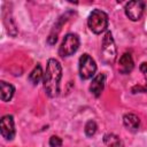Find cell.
<instances>
[{
    "instance_id": "6da1fadb",
    "label": "cell",
    "mask_w": 147,
    "mask_h": 147,
    "mask_svg": "<svg viewBox=\"0 0 147 147\" xmlns=\"http://www.w3.org/2000/svg\"><path fill=\"white\" fill-rule=\"evenodd\" d=\"M62 78V67L56 59H49L44 72L42 86L49 98H56L60 94V83Z\"/></svg>"
},
{
    "instance_id": "7a4b0ae2",
    "label": "cell",
    "mask_w": 147,
    "mask_h": 147,
    "mask_svg": "<svg viewBox=\"0 0 147 147\" xmlns=\"http://www.w3.org/2000/svg\"><path fill=\"white\" fill-rule=\"evenodd\" d=\"M108 22H109L108 15L101 9L92 10V13L87 18V25L90 30L95 34H100L105 32L108 28Z\"/></svg>"
},
{
    "instance_id": "3957f363",
    "label": "cell",
    "mask_w": 147,
    "mask_h": 147,
    "mask_svg": "<svg viewBox=\"0 0 147 147\" xmlns=\"http://www.w3.org/2000/svg\"><path fill=\"white\" fill-rule=\"evenodd\" d=\"M117 57V48L110 31H107L101 42V59L107 64H113Z\"/></svg>"
},
{
    "instance_id": "277c9868",
    "label": "cell",
    "mask_w": 147,
    "mask_h": 147,
    "mask_svg": "<svg viewBox=\"0 0 147 147\" xmlns=\"http://www.w3.org/2000/svg\"><path fill=\"white\" fill-rule=\"evenodd\" d=\"M79 47V37L76 33H67L59 48V54L62 57L70 56L77 52Z\"/></svg>"
},
{
    "instance_id": "5b68a950",
    "label": "cell",
    "mask_w": 147,
    "mask_h": 147,
    "mask_svg": "<svg viewBox=\"0 0 147 147\" xmlns=\"http://www.w3.org/2000/svg\"><path fill=\"white\" fill-rule=\"evenodd\" d=\"M96 71V63L95 61L88 55L83 54L79 57V76L82 79H90L94 76Z\"/></svg>"
},
{
    "instance_id": "8992f818",
    "label": "cell",
    "mask_w": 147,
    "mask_h": 147,
    "mask_svg": "<svg viewBox=\"0 0 147 147\" xmlns=\"http://www.w3.org/2000/svg\"><path fill=\"white\" fill-rule=\"evenodd\" d=\"M145 7H146V5L144 1H138V0L129 1L124 8L125 15L133 22L139 21L145 13Z\"/></svg>"
},
{
    "instance_id": "52a82bcc",
    "label": "cell",
    "mask_w": 147,
    "mask_h": 147,
    "mask_svg": "<svg viewBox=\"0 0 147 147\" xmlns=\"http://www.w3.org/2000/svg\"><path fill=\"white\" fill-rule=\"evenodd\" d=\"M0 131L1 134L5 139L7 140H13L15 137V122L14 117L11 115H5L1 117L0 121Z\"/></svg>"
},
{
    "instance_id": "ba28073f",
    "label": "cell",
    "mask_w": 147,
    "mask_h": 147,
    "mask_svg": "<svg viewBox=\"0 0 147 147\" xmlns=\"http://www.w3.org/2000/svg\"><path fill=\"white\" fill-rule=\"evenodd\" d=\"M106 85V75L105 74H98L96 76L93 77L91 85H90V92L95 96L99 98L105 88Z\"/></svg>"
},
{
    "instance_id": "9c48e42d",
    "label": "cell",
    "mask_w": 147,
    "mask_h": 147,
    "mask_svg": "<svg viewBox=\"0 0 147 147\" xmlns=\"http://www.w3.org/2000/svg\"><path fill=\"white\" fill-rule=\"evenodd\" d=\"M134 68V62L132 59V55L130 53H124L118 61V70L121 74L126 75L130 74Z\"/></svg>"
},
{
    "instance_id": "30bf717a",
    "label": "cell",
    "mask_w": 147,
    "mask_h": 147,
    "mask_svg": "<svg viewBox=\"0 0 147 147\" xmlns=\"http://www.w3.org/2000/svg\"><path fill=\"white\" fill-rule=\"evenodd\" d=\"M69 14H70V13H65L64 15H62V16L59 18V21L56 22V24L54 25V29L52 30L49 37L47 38V42H48L49 45H54V44L56 42V40H57V34H59V32H60V30H61V26H62L63 23H65V22L68 21V18H69L68 15H69Z\"/></svg>"
},
{
    "instance_id": "8fae6325",
    "label": "cell",
    "mask_w": 147,
    "mask_h": 147,
    "mask_svg": "<svg viewBox=\"0 0 147 147\" xmlns=\"http://www.w3.org/2000/svg\"><path fill=\"white\" fill-rule=\"evenodd\" d=\"M123 124L125 125V127L132 132L137 131L139 129V125H140V119L137 115L134 114H125L123 116Z\"/></svg>"
},
{
    "instance_id": "7c38bea8",
    "label": "cell",
    "mask_w": 147,
    "mask_h": 147,
    "mask_svg": "<svg viewBox=\"0 0 147 147\" xmlns=\"http://www.w3.org/2000/svg\"><path fill=\"white\" fill-rule=\"evenodd\" d=\"M0 90H1V100L7 102L11 100L14 93H15V87L11 84H8L6 82H0Z\"/></svg>"
},
{
    "instance_id": "4fadbf2b",
    "label": "cell",
    "mask_w": 147,
    "mask_h": 147,
    "mask_svg": "<svg viewBox=\"0 0 147 147\" xmlns=\"http://www.w3.org/2000/svg\"><path fill=\"white\" fill-rule=\"evenodd\" d=\"M103 144L106 147H123V141L118 136L114 133H107L103 136Z\"/></svg>"
},
{
    "instance_id": "5bb4252c",
    "label": "cell",
    "mask_w": 147,
    "mask_h": 147,
    "mask_svg": "<svg viewBox=\"0 0 147 147\" xmlns=\"http://www.w3.org/2000/svg\"><path fill=\"white\" fill-rule=\"evenodd\" d=\"M44 78V72H42V68L39 63H37V65L33 68V70L30 72L29 75V80L33 84V85H38L39 82Z\"/></svg>"
},
{
    "instance_id": "9a60e30c",
    "label": "cell",
    "mask_w": 147,
    "mask_h": 147,
    "mask_svg": "<svg viewBox=\"0 0 147 147\" xmlns=\"http://www.w3.org/2000/svg\"><path fill=\"white\" fill-rule=\"evenodd\" d=\"M96 130H98V125H96V123H95L93 119H90V121L85 124L84 131H85V134H86L87 137H93V136L95 134Z\"/></svg>"
},
{
    "instance_id": "2e32d148",
    "label": "cell",
    "mask_w": 147,
    "mask_h": 147,
    "mask_svg": "<svg viewBox=\"0 0 147 147\" xmlns=\"http://www.w3.org/2000/svg\"><path fill=\"white\" fill-rule=\"evenodd\" d=\"M49 146L51 147H61L62 146V139L57 136H52L49 138Z\"/></svg>"
},
{
    "instance_id": "e0dca14e",
    "label": "cell",
    "mask_w": 147,
    "mask_h": 147,
    "mask_svg": "<svg viewBox=\"0 0 147 147\" xmlns=\"http://www.w3.org/2000/svg\"><path fill=\"white\" fill-rule=\"evenodd\" d=\"M132 93H145L147 92V86H141V85H136L132 87Z\"/></svg>"
},
{
    "instance_id": "ac0fdd59",
    "label": "cell",
    "mask_w": 147,
    "mask_h": 147,
    "mask_svg": "<svg viewBox=\"0 0 147 147\" xmlns=\"http://www.w3.org/2000/svg\"><path fill=\"white\" fill-rule=\"evenodd\" d=\"M140 71L147 76V62H142L140 64Z\"/></svg>"
},
{
    "instance_id": "d6986e66",
    "label": "cell",
    "mask_w": 147,
    "mask_h": 147,
    "mask_svg": "<svg viewBox=\"0 0 147 147\" xmlns=\"http://www.w3.org/2000/svg\"><path fill=\"white\" fill-rule=\"evenodd\" d=\"M145 78H146V80H147V76H146V77H145Z\"/></svg>"
}]
</instances>
